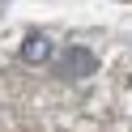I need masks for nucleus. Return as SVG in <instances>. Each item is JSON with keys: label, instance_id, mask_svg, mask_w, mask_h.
Wrapping results in <instances>:
<instances>
[{"label": "nucleus", "instance_id": "nucleus-2", "mask_svg": "<svg viewBox=\"0 0 132 132\" xmlns=\"http://www.w3.org/2000/svg\"><path fill=\"white\" fill-rule=\"evenodd\" d=\"M94 68H98V60H94L89 47H68L64 60H60V72H64V77H89Z\"/></svg>", "mask_w": 132, "mask_h": 132}, {"label": "nucleus", "instance_id": "nucleus-1", "mask_svg": "<svg viewBox=\"0 0 132 132\" xmlns=\"http://www.w3.org/2000/svg\"><path fill=\"white\" fill-rule=\"evenodd\" d=\"M55 60V43H51V34H30L26 43H21V64H30V68H43V64H51Z\"/></svg>", "mask_w": 132, "mask_h": 132}]
</instances>
